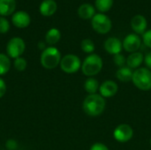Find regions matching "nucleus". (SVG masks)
<instances>
[{
	"instance_id": "f257e3e1",
	"label": "nucleus",
	"mask_w": 151,
	"mask_h": 150,
	"mask_svg": "<svg viewBox=\"0 0 151 150\" xmlns=\"http://www.w3.org/2000/svg\"><path fill=\"white\" fill-rule=\"evenodd\" d=\"M105 100L101 95H88L83 101L82 108L84 112L90 117H97L101 115L105 109Z\"/></svg>"
},
{
	"instance_id": "f03ea898",
	"label": "nucleus",
	"mask_w": 151,
	"mask_h": 150,
	"mask_svg": "<svg viewBox=\"0 0 151 150\" xmlns=\"http://www.w3.org/2000/svg\"><path fill=\"white\" fill-rule=\"evenodd\" d=\"M61 58V53L57 48L48 47L42 52L40 62L45 69L50 70L59 65Z\"/></svg>"
},
{
	"instance_id": "7ed1b4c3",
	"label": "nucleus",
	"mask_w": 151,
	"mask_h": 150,
	"mask_svg": "<svg viewBox=\"0 0 151 150\" xmlns=\"http://www.w3.org/2000/svg\"><path fill=\"white\" fill-rule=\"evenodd\" d=\"M103 68V60L96 54H91L87 57L81 65L82 72L86 76H94L99 73Z\"/></svg>"
},
{
	"instance_id": "20e7f679",
	"label": "nucleus",
	"mask_w": 151,
	"mask_h": 150,
	"mask_svg": "<svg viewBox=\"0 0 151 150\" xmlns=\"http://www.w3.org/2000/svg\"><path fill=\"white\" fill-rule=\"evenodd\" d=\"M132 80L136 88L148 91L151 89V72L147 68H139L133 73Z\"/></svg>"
},
{
	"instance_id": "39448f33",
	"label": "nucleus",
	"mask_w": 151,
	"mask_h": 150,
	"mask_svg": "<svg viewBox=\"0 0 151 150\" xmlns=\"http://www.w3.org/2000/svg\"><path fill=\"white\" fill-rule=\"evenodd\" d=\"M91 25L93 29L98 34H107L111 31L112 24L108 16L104 13L96 14L91 19Z\"/></svg>"
},
{
	"instance_id": "423d86ee",
	"label": "nucleus",
	"mask_w": 151,
	"mask_h": 150,
	"mask_svg": "<svg viewBox=\"0 0 151 150\" xmlns=\"http://www.w3.org/2000/svg\"><path fill=\"white\" fill-rule=\"evenodd\" d=\"M59 65H60L61 70L64 72L72 74L79 71L81 64L80 58L76 55L68 54L61 58Z\"/></svg>"
},
{
	"instance_id": "0eeeda50",
	"label": "nucleus",
	"mask_w": 151,
	"mask_h": 150,
	"mask_svg": "<svg viewBox=\"0 0 151 150\" xmlns=\"http://www.w3.org/2000/svg\"><path fill=\"white\" fill-rule=\"evenodd\" d=\"M26 49L25 42L19 37L12 38L6 45L7 56L11 58H18L21 57Z\"/></svg>"
},
{
	"instance_id": "6e6552de",
	"label": "nucleus",
	"mask_w": 151,
	"mask_h": 150,
	"mask_svg": "<svg viewBox=\"0 0 151 150\" xmlns=\"http://www.w3.org/2000/svg\"><path fill=\"white\" fill-rule=\"evenodd\" d=\"M134 135V131L129 125L122 124L116 127L113 133V136L119 142H127L132 139Z\"/></svg>"
},
{
	"instance_id": "1a4fd4ad",
	"label": "nucleus",
	"mask_w": 151,
	"mask_h": 150,
	"mask_svg": "<svg viewBox=\"0 0 151 150\" xmlns=\"http://www.w3.org/2000/svg\"><path fill=\"white\" fill-rule=\"evenodd\" d=\"M142 44L140 37L135 34H130L126 36L123 41V48L127 52H137Z\"/></svg>"
},
{
	"instance_id": "9d476101",
	"label": "nucleus",
	"mask_w": 151,
	"mask_h": 150,
	"mask_svg": "<svg viewBox=\"0 0 151 150\" xmlns=\"http://www.w3.org/2000/svg\"><path fill=\"white\" fill-rule=\"evenodd\" d=\"M12 21L16 27L25 28L30 24V16L24 11H16L12 15Z\"/></svg>"
},
{
	"instance_id": "9b49d317",
	"label": "nucleus",
	"mask_w": 151,
	"mask_h": 150,
	"mask_svg": "<svg viewBox=\"0 0 151 150\" xmlns=\"http://www.w3.org/2000/svg\"><path fill=\"white\" fill-rule=\"evenodd\" d=\"M123 43L121 41L116 37H110L104 42L105 50L111 55H117L121 52Z\"/></svg>"
},
{
	"instance_id": "f8f14e48",
	"label": "nucleus",
	"mask_w": 151,
	"mask_h": 150,
	"mask_svg": "<svg viewBox=\"0 0 151 150\" xmlns=\"http://www.w3.org/2000/svg\"><path fill=\"white\" fill-rule=\"evenodd\" d=\"M147 20L142 15H135L131 19V27L136 34H144L147 29Z\"/></svg>"
},
{
	"instance_id": "ddd939ff",
	"label": "nucleus",
	"mask_w": 151,
	"mask_h": 150,
	"mask_svg": "<svg viewBox=\"0 0 151 150\" xmlns=\"http://www.w3.org/2000/svg\"><path fill=\"white\" fill-rule=\"evenodd\" d=\"M100 95L103 97H111L118 92V85L112 80H106L99 87Z\"/></svg>"
},
{
	"instance_id": "4468645a",
	"label": "nucleus",
	"mask_w": 151,
	"mask_h": 150,
	"mask_svg": "<svg viewBox=\"0 0 151 150\" xmlns=\"http://www.w3.org/2000/svg\"><path fill=\"white\" fill-rule=\"evenodd\" d=\"M78 15L82 19H89L96 15V10L95 7L91 4H82L78 8Z\"/></svg>"
},
{
	"instance_id": "2eb2a0df",
	"label": "nucleus",
	"mask_w": 151,
	"mask_h": 150,
	"mask_svg": "<svg viewBox=\"0 0 151 150\" xmlns=\"http://www.w3.org/2000/svg\"><path fill=\"white\" fill-rule=\"evenodd\" d=\"M58 5L54 0H44L40 4V12L43 16H51L57 11Z\"/></svg>"
},
{
	"instance_id": "dca6fc26",
	"label": "nucleus",
	"mask_w": 151,
	"mask_h": 150,
	"mask_svg": "<svg viewBox=\"0 0 151 150\" xmlns=\"http://www.w3.org/2000/svg\"><path fill=\"white\" fill-rule=\"evenodd\" d=\"M16 7L15 0H0V15L2 17L11 15Z\"/></svg>"
},
{
	"instance_id": "f3484780",
	"label": "nucleus",
	"mask_w": 151,
	"mask_h": 150,
	"mask_svg": "<svg viewBox=\"0 0 151 150\" xmlns=\"http://www.w3.org/2000/svg\"><path fill=\"white\" fill-rule=\"evenodd\" d=\"M144 60V57L141 52H134L129 55L127 58V64L129 68H137L139 67Z\"/></svg>"
},
{
	"instance_id": "a211bd4d",
	"label": "nucleus",
	"mask_w": 151,
	"mask_h": 150,
	"mask_svg": "<svg viewBox=\"0 0 151 150\" xmlns=\"http://www.w3.org/2000/svg\"><path fill=\"white\" fill-rule=\"evenodd\" d=\"M133 73H134V72L131 70V68L124 66L118 70V72H116V76L119 79V80H120L122 82H128V81L132 80Z\"/></svg>"
},
{
	"instance_id": "6ab92c4d",
	"label": "nucleus",
	"mask_w": 151,
	"mask_h": 150,
	"mask_svg": "<svg viewBox=\"0 0 151 150\" xmlns=\"http://www.w3.org/2000/svg\"><path fill=\"white\" fill-rule=\"evenodd\" d=\"M60 38H61V33L57 28L50 29L45 35L46 42L50 45H54V44L58 43L59 42Z\"/></svg>"
},
{
	"instance_id": "aec40b11",
	"label": "nucleus",
	"mask_w": 151,
	"mask_h": 150,
	"mask_svg": "<svg viewBox=\"0 0 151 150\" xmlns=\"http://www.w3.org/2000/svg\"><path fill=\"white\" fill-rule=\"evenodd\" d=\"M11 65L10 57L4 53H0V76L6 74L10 71Z\"/></svg>"
},
{
	"instance_id": "412c9836",
	"label": "nucleus",
	"mask_w": 151,
	"mask_h": 150,
	"mask_svg": "<svg viewBox=\"0 0 151 150\" xmlns=\"http://www.w3.org/2000/svg\"><path fill=\"white\" fill-rule=\"evenodd\" d=\"M99 87H100V86H99L98 81H97L96 79L92 78V77L87 79L86 81H85V83H84V88H85V90H86L89 95L96 94V91L98 90Z\"/></svg>"
},
{
	"instance_id": "4be33fe9",
	"label": "nucleus",
	"mask_w": 151,
	"mask_h": 150,
	"mask_svg": "<svg viewBox=\"0 0 151 150\" xmlns=\"http://www.w3.org/2000/svg\"><path fill=\"white\" fill-rule=\"evenodd\" d=\"M113 2L114 0H96L95 5L96 8L103 13L111 10L113 5Z\"/></svg>"
},
{
	"instance_id": "5701e85b",
	"label": "nucleus",
	"mask_w": 151,
	"mask_h": 150,
	"mask_svg": "<svg viewBox=\"0 0 151 150\" xmlns=\"http://www.w3.org/2000/svg\"><path fill=\"white\" fill-rule=\"evenodd\" d=\"M81 48L86 53H92L95 50V43L90 39H84L81 43Z\"/></svg>"
},
{
	"instance_id": "b1692460",
	"label": "nucleus",
	"mask_w": 151,
	"mask_h": 150,
	"mask_svg": "<svg viewBox=\"0 0 151 150\" xmlns=\"http://www.w3.org/2000/svg\"><path fill=\"white\" fill-rule=\"evenodd\" d=\"M13 65H14V68L18 72H24L26 70L27 66V60L25 58L19 57L14 59Z\"/></svg>"
},
{
	"instance_id": "393cba45",
	"label": "nucleus",
	"mask_w": 151,
	"mask_h": 150,
	"mask_svg": "<svg viewBox=\"0 0 151 150\" xmlns=\"http://www.w3.org/2000/svg\"><path fill=\"white\" fill-rule=\"evenodd\" d=\"M10 29V23L9 21L4 18L0 17V34H5Z\"/></svg>"
},
{
	"instance_id": "a878e982",
	"label": "nucleus",
	"mask_w": 151,
	"mask_h": 150,
	"mask_svg": "<svg viewBox=\"0 0 151 150\" xmlns=\"http://www.w3.org/2000/svg\"><path fill=\"white\" fill-rule=\"evenodd\" d=\"M113 61H114L115 65H118V66H119L120 68H121V67H124V65L127 63V59H126L125 57H124L123 55H121L120 53H119V54H117V55H114Z\"/></svg>"
},
{
	"instance_id": "bb28decb",
	"label": "nucleus",
	"mask_w": 151,
	"mask_h": 150,
	"mask_svg": "<svg viewBox=\"0 0 151 150\" xmlns=\"http://www.w3.org/2000/svg\"><path fill=\"white\" fill-rule=\"evenodd\" d=\"M5 148L8 150H16L18 149V142L13 139H9L5 142Z\"/></svg>"
},
{
	"instance_id": "cd10ccee",
	"label": "nucleus",
	"mask_w": 151,
	"mask_h": 150,
	"mask_svg": "<svg viewBox=\"0 0 151 150\" xmlns=\"http://www.w3.org/2000/svg\"><path fill=\"white\" fill-rule=\"evenodd\" d=\"M143 42L144 44L149 47V48H151V29L149 30V31H146L144 34H143Z\"/></svg>"
},
{
	"instance_id": "c85d7f7f",
	"label": "nucleus",
	"mask_w": 151,
	"mask_h": 150,
	"mask_svg": "<svg viewBox=\"0 0 151 150\" xmlns=\"http://www.w3.org/2000/svg\"><path fill=\"white\" fill-rule=\"evenodd\" d=\"M6 83L2 78H0V98H2L6 94Z\"/></svg>"
},
{
	"instance_id": "c756f323",
	"label": "nucleus",
	"mask_w": 151,
	"mask_h": 150,
	"mask_svg": "<svg viewBox=\"0 0 151 150\" xmlns=\"http://www.w3.org/2000/svg\"><path fill=\"white\" fill-rule=\"evenodd\" d=\"M90 150H109V149L104 144H103L101 142H97V143H95L92 145V147L90 148Z\"/></svg>"
},
{
	"instance_id": "7c9ffc66",
	"label": "nucleus",
	"mask_w": 151,
	"mask_h": 150,
	"mask_svg": "<svg viewBox=\"0 0 151 150\" xmlns=\"http://www.w3.org/2000/svg\"><path fill=\"white\" fill-rule=\"evenodd\" d=\"M144 61H145V64H146V65L151 69V51L150 52H149L147 55H146V57H144Z\"/></svg>"
},
{
	"instance_id": "2f4dec72",
	"label": "nucleus",
	"mask_w": 151,
	"mask_h": 150,
	"mask_svg": "<svg viewBox=\"0 0 151 150\" xmlns=\"http://www.w3.org/2000/svg\"><path fill=\"white\" fill-rule=\"evenodd\" d=\"M38 48H39V50H42L43 51L46 49V45L43 42H38Z\"/></svg>"
},
{
	"instance_id": "473e14b6",
	"label": "nucleus",
	"mask_w": 151,
	"mask_h": 150,
	"mask_svg": "<svg viewBox=\"0 0 151 150\" xmlns=\"http://www.w3.org/2000/svg\"><path fill=\"white\" fill-rule=\"evenodd\" d=\"M150 145H151V140H150Z\"/></svg>"
}]
</instances>
